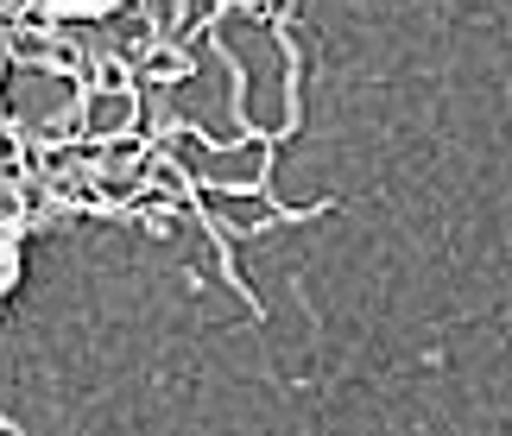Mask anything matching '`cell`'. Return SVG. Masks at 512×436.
<instances>
[{"mask_svg":"<svg viewBox=\"0 0 512 436\" xmlns=\"http://www.w3.org/2000/svg\"><path fill=\"white\" fill-rule=\"evenodd\" d=\"M76 114H83V140H121V133H140V83H83L76 95Z\"/></svg>","mask_w":512,"mask_h":436,"instance_id":"6da1fadb","label":"cell"},{"mask_svg":"<svg viewBox=\"0 0 512 436\" xmlns=\"http://www.w3.org/2000/svg\"><path fill=\"white\" fill-rule=\"evenodd\" d=\"M190 76H196V51L171 32H152L140 64H133V83H159V89H177V83H190Z\"/></svg>","mask_w":512,"mask_h":436,"instance_id":"7a4b0ae2","label":"cell"},{"mask_svg":"<svg viewBox=\"0 0 512 436\" xmlns=\"http://www.w3.org/2000/svg\"><path fill=\"white\" fill-rule=\"evenodd\" d=\"M38 215H45V196L26 171H0V241H19Z\"/></svg>","mask_w":512,"mask_h":436,"instance_id":"3957f363","label":"cell"},{"mask_svg":"<svg viewBox=\"0 0 512 436\" xmlns=\"http://www.w3.org/2000/svg\"><path fill=\"white\" fill-rule=\"evenodd\" d=\"M133 0H32V13H45L51 26H108Z\"/></svg>","mask_w":512,"mask_h":436,"instance_id":"277c9868","label":"cell"},{"mask_svg":"<svg viewBox=\"0 0 512 436\" xmlns=\"http://www.w3.org/2000/svg\"><path fill=\"white\" fill-rule=\"evenodd\" d=\"M228 0H171V13H165V32L171 38H184V32H203L215 26V13H222Z\"/></svg>","mask_w":512,"mask_h":436,"instance_id":"5b68a950","label":"cell"}]
</instances>
